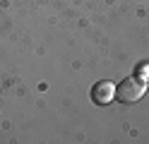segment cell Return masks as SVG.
<instances>
[{"instance_id":"6da1fadb","label":"cell","mask_w":149,"mask_h":144,"mask_svg":"<svg viewBox=\"0 0 149 144\" xmlns=\"http://www.w3.org/2000/svg\"><path fill=\"white\" fill-rule=\"evenodd\" d=\"M147 91V82L142 79V77H127V79H123L118 86H116V99L120 103H137L139 99L144 96Z\"/></svg>"},{"instance_id":"7a4b0ae2","label":"cell","mask_w":149,"mask_h":144,"mask_svg":"<svg viewBox=\"0 0 149 144\" xmlns=\"http://www.w3.org/2000/svg\"><path fill=\"white\" fill-rule=\"evenodd\" d=\"M91 99H94L99 106H106L116 99V86L113 82H108V79H101L94 84V89H91Z\"/></svg>"}]
</instances>
